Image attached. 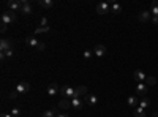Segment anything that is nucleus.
<instances>
[{"mask_svg": "<svg viewBox=\"0 0 158 117\" xmlns=\"http://www.w3.org/2000/svg\"><path fill=\"white\" fill-rule=\"evenodd\" d=\"M84 103H87L89 106H95L97 103H98V97L94 95V94H87V95L84 97Z\"/></svg>", "mask_w": 158, "mask_h": 117, "instance_id": "nucleus-9", "label": "nucleus"}, {"mask_svg": "<svg viewBox=\"0 0 158 117\" xmlns=\"http://www.w3.org/2000/svg\"><path fill=\"white\" fill-rule=\"evenodd\" d=\"M2 117H13V115H11V112H3Z\"/></svg>", "mask_w": 158, "mask_h": 117, "instance_id": "nucleus-35", "label": "nucleus"}, {"mask_svg": "<svg viewBox=\"0 0 158 117\" xmlns=\"http://www.w3.org/2000/svg\"><path fill=\"white\" fill-rule=\"evenodd\" d=\"M87 95V87L85 86H77L76 87V97L81 98V97H85Z\"/></svg>", "mask_w": 158, "mask_h": 117, "instance_id": "nucleus-17", "label": "nucleus"}, {"mask_svg": "<svg viewBox=\"0 0 158 117\" xmlns=\"http://www.w3.org/2000/svg\"><path fill=\"white\" fill-rule=\"evenodd\" d=\"M152 22L153 24H158V16H152Z\"/></svg>", "mask_w": 158, "mask_h": 117, "instance_id": "nucleus-34", "label": "nucleus"}, {"mask_svg": "<svg viewBox=\"0 0 158 117\" xmlns=\"http://www.w3.org/2000/svg\"><path fill=\"white\" fill-rule=\"evenodd\" d=\"M46 32H49V27H38V29H35V35L46 33Z\"/></svg>", "mask_w": 158, "mask_h": 117, "instance_id": "nucleus-26", "label": "nucleus"}, {"mask_svg": "<svg viewBox=\"0 0 158 117\" xmlns=\"http://www.w3.org/2000/svg\"><path fill=\"white\" fill-rule=\"evenodd\" d=\"M84 59L85 60H89V59H92V56H94V51H84Z\"/></svg>", "mask_w": 158, "mask_h": 117, "instance_id": "nucleus-29", "label": "nucleus"}, {"mask_svg": "<svg viewBox=\"0 0 158 117\" xmlns=\"http://www.w3.org/2000/svg\"><path fill=\"white\" fill-rule=\"evenodd\" d=\"M139 21H141V22H149V21H152V13L147 11V10L141 11V13H139Z\"/></svg>", "mask_w": 158, "mask_h": 117, "instance_id": "nucleus-12", "label": "nucleus"}, {"mask_svg": "<svg viewBox=\"0 0 158 117\" xmlns=\"http://www.w3.org/2000/svg\"><path fill=\"white\" fill-rule=\"evenodd\" d=\"M146 84L147 86H153V84H156V79L153 76H147V79H146Z\"/></svg>", "mask_w": 158, "mask_h": 117, "instance_id": "nucleus-28", "label": "nucleus"}, {"mask_svg": "<svg viewBox=\"0 0 158 117\" xmlns=\"http://www.w3.org/2000/svg\"><path fill=\"white\" fill-rule=\"evenodd\" d=\"M21 114H22V109H21L19 106H16V108L11 109V115H13V117H19Z\"/></svg>", "mask_w": 158, "mask_h": 117, "instance_id": "nucleus-23", "label": "nucleus"}, {"mask_svg": "<svg viewBox=\"0 0 158 117\" xmlns=\"http://www.w3.org/2000/svg\"><path fill=\"white\" fill-rule=\"evenodd\" d=\"M153 117H158V112H153Z\"/></svg>", "mask_w": 158, "mask_h": 117, "instance_id": "nucleus-37", "label": "nucleus"}, {"mask_svg": "<svg viewBox=\"0 0 158 117\" xmlns=\"http://www.w3.org/2000/svg\"><path fill=\"white\" fill-rule=\"evenodd\" d=\"M135 79H136L138 82H146L147 74H146V73H142L141 70H136V71H135Z\"/></svg>", "mask_w": 158, "mask_h": 117, "instance_id": "nucleus-15", "label": "nucleus"}, {"mask_svg": "<svg viewBox=\"0 0 158 117\" xmlns=\"http://www.w3.org/2000/svg\"><path fill=\"white\" fill-rule=\"evenodd\" d=\"M135 117H146V112H144V109L141 106L135 108Z\"/></svg>", "mask_w": 158, "mask_h": 117, "instance_id": "nucleus-22", "label": "nucleus"}, {"mask_svg": "<svg viewBox=\"0 0 158 117\" xmlns=\"http://www.w3.org/2000/svg\"><path fill=\"white\" fill-rule=\"evenodd\" d=\"M25 43H27L30 48H33V49H36V48H38V44H40V41L36 40L35 36H27V38H25Z\"/></svg>", "mask_w": 158, "mask_h": 117, "instance_id": "nucleus-16", "label": "nucleus"}, {"mask_svg": "<svg viewBox=\"0 0 158 117\" xmlns=\"http://www.w3.org/2000/svg\"><path fill=\"white\" fill-rule=\"evenodd\" d=\"M70 106H71V100H70V98H65V97H63V98L59 101V108H62V109H68Z\"/></svg>", "mask_w": 158, "mask_h": 117, "instance_id": "nucleus-18", "label": "nucleus"}, {"mask_svg": "<svg viewBox=\"0 0 158 117\" xmlns=\"http://www.w3.org/2000/svg\"><path fill=\"white\" fill-rule=\"evenodd\" d=\"M46 49V44L43 43V41H40V44H38V48H36V51H44Z\"/></svg>", "mask_w": 158, "mask_h": 117, "instance_id": "nucleus-32", "label": "nucleus"}, {"mask_svg": "<svg viewBox=\"0 0 158 117\" xmlns=\"http://www.w3.org/2000/svg\"><path fill=\"white\" fill-rule=\"evenodd\" d=\"M15 21H16V13L15 11H6L2 15V24H5V25L15 22Z\"/></svg>", "mask_w": 158, "mask_h": 117, "instance_id": "nucleus-3", "label": "nucleus"}, {"mask_svg": "<svg viewBox=\"0 0 158 117\" xmlns=\"http://www.w3.org/2000/svg\"><path fill=\"white\" fill-rule=\"evenodd\" d=\"M13 49V43L10 38H2L0 41V52H6V51H11Z\"/></svg>", "mask_w": 158, "mask_h": 117, "instance_id": "nucleus-4", "label": "nucleus"}, {"mask_svg": "<svg viewBox=\"0 0 158 117\" xmlns=\"http://www.w3.org/2000/svg\"><path fill=\"white\" fill-rule=\"evenodd\" d=\"M15 90H16L19 95H24V94H27L29 90H30V84H29V82H19Z\"/></svg>", "mask_w": 158, "mask_h": 117, "instance_id": "nucleus-7", "label": "nucleus"}, {"mask_svg": "<svg viewBox=\"0 0 158 117\" xmlns=\"http://www.w3.org/2000/svg\"><path fill=\"white\" fill-rule=\"evenodd\" d=\"M0 32H2V33L6 32V25H5V24H2V27H0Z\"/></svg>", "mask_w": 158, "mask_h": 117, "instance_id": "nucleus-33", "label": "nucleus"}, {"mask_svg": "<svg viewBox=\"0 0 158 117\" xmlns=\"http://www.w3.org/2000/svg\"><path fill=\"white\" fill-rule=\"evenodd\" d=\"M38 5L40 6H43V8H52V6H54L56 3H54V0H40V2H38Z\"/></svg>", "mask_w": 158, "mask_h": 117, "instance_id": "nucleus-19", "label": "nucleus"}, {"mask_svg": "<svg viewBox=\"0 0 158 117\" xmlns=\"http://www.w3.org/2000/svg\"><path fill=\"white\" fill-rule=\"evenodd\" d=\"M147 89H149V86L146 82H138L136 84V95H146Z\"/></svg>", "mask_w": 158, "mask_h": 117, "instance_id": "nucleus-11", "label": "nucleus"}, {"mask_svg": "<svg viewBox=\"0 0 158 117\" xmlns=\"http://www.w3.org/2000/svg\"><path fill=\"white\" fill-rule=\"evenodd\" d=\"M24 2H25V0H8V2H6V6H8L11 11H21Z\"/></svg>", "mask_w": 158, "mask_h": 117, "instance_id": "nucleus-2", "label": "nucleus"}, {"mask_svg": "<svg viewBox=\"0 0 158 117\" xmlns=\"http://www.w3.org/2000/svg\"><path fill=\"white\" fill-rule=\"evenodd\" d=\"M82 106H84V101H82L81 98H73V100H71V108H73V109L81 111Z\"/></svg>", "mask_w": 158, "mask_h": 117, "instance_id": "nucleus-13", "label": "nucleus"}, {"mask_svg": "<svg viewBox=\"0 0 158 117\" xmlns=\"http://www.w3.org/2000/svg\"><path fill=\"white\" fill-rule=\"evenodd\" d=\"M57 117H70L68 114H57Z\"/></svg>", "mask_w": 158, "mask_h": 117, "instance_id": "nucleus-36", "label": "nucleus"}, {"mask_svg": "<svg viewBox=\"0 0 158 117\" xmlns=\"http://www.w3.org/2000/svg\"><path fill=\"white\" fill-rule=\"evenodd\" d=\"M149 105H150V101H149V98H142V100L139 101V106H141L142 109H146V108H149Z\"/></svg>", "mask_w": 158, "mask_h": 117, "instance_id": "nucleus-24", "label": "nucleus"}, {"mask_svg": "<svg viewBox=\"0 0 158 117\" xmlns=\"http://www.w3.org/2000/svg\"><path fill=\"white\" fill-rule=\"evenodd\" d=\"M13 54H15V51H6V52H0V57L2 59H5V57H13Z\"/></svg>", "mask_w": 158, "mask_h": 117, "instance_id": "nucleus-27", "label": "nucleus"}, {"mask_svg": "<svg viewBox=\"0 0 158 117\" xmlns=\"http://www.w3.org/2000/svg\"><path fill=\"white\" fill-rule=\"evenodd\" d=\"M150 13L153 16H158V2H153L152 6H150Z\"/></svg>", "mask_w": 158, "mask_h": 117, "instance_id": "nucleus-25", "label": "nucleus"}, {"mask_svg": "<svg viewBox=\"0 0 158 117\" xmlns=\"http://www.w3.org/2000/svg\"><path fill=\"white\" fill-rule=\"evenodd\" d=\"M111 11L114 13V15L122 13V5H120V3H111Z\"/></svg>", "mask_w": 158, "mask_h": 117, "instance_id": "nucleus-21", "label": "nucleus"}, {"mask_svg": "<svg viewBox=\"0 0 158 117\" xmlns=\"http://www.w3.org/2000/svg\"><path fill=\"white\" fill-rule=\"evenodd\" d=\"M109 11H111V3H108V2H101V3L97 5L98 15H106V13H109Z\"/></svg>", "mask_w": 158, "mask_h": 117, "instance_id": "nucleus-5", "label": "nucleus"}, {"mask_svg": "<svg viewBox=\"0 0 158 117\" xmlns=\"http://www.w3.org/2000/svg\"><path fill=\"white\" fill-rule=\"evenodd\" d=\"M40 27H48V19L41 18V22H40Z\"/></svg>", "mask_w": 158, "mask_h": 117, "instance_id": "nucleus-31", "label": "nucleus"}, {"mask_svg": "<svg viewBox=\"0 0 158 117\" xmlns=\"http://www.w3.org/2000/svg\"><path fill=\"white\" fill-rule=\"evenodd\" d=\"M43 117H57V108H52L43 112Z\"/></svg>", "mask_w": 158, "mask_h": 117, "instance_id": "nucleus-20", "label": "nucleus"}, {"mask_svg": "<svg viewBox=\"0 0 158 117\" xmlns=\"http://www.w3.org/2000/svg\"><path fill=\"white\" fill-rule=\"evenodd\" d=\"M60 92V87L56 84V82H52V84H49L48 86V97H51V98H54V97H57V94Z\"/></svg>", "mask_w": 158, "mask_h": 117, "instance_id": "nucleus-6", "label": "nucleus"}, {"mask_svg": "<svg viewBox=\"0 0 158 117\" xmlns=\"http://www.w3.org/2000/svg\"><path fill=\"white\" fill-rule=\"evenodd\" d=\"M60 94H62L65 98H70V100L77 98V97H76V89H73V87H70V86H62V87H60Z\"/></svg>", "mask_w": 158, "mask_h": 117, "instance_id": "nucleus-1", "label": "nucleus"}, {"mask_svg": "<svg viewBox=\"0 0 158 117\" xmlns=\"http://www.w3.org/2000/svg\"><path fill=\"white\" fill-rule=\"evenodd\" d=\"M18 97H19V94L16 92V90H13V92H10V94H8V98H10V100H16Z\"/></svg>", "mask_w": 158, "mask_h": 117, "instance_id": "nucleus-30", "label": "nucleus"}, {"mask_svg": "<svg viewBox=\"0 0 158 117\" xmlns=\"http://www.w3.org/2000/svg\"><path fill=\"white\" fill-rule=\"evenodd\" d=\"M127 103H128V106H131V108H138L139 106V100H138L136 95H130L128 100H127Z\"/></svg>", "mask_w": 158, "mask_h": 117, "instance_id": "nucleus-14", "label": "nucleus"}, {"mask_svg": "<svg viewBox=\"0 0 158 117\" xmlns=\"http://www.w3.org/2000/svg\"><path fill=\"white\" fill-rule=\"evenodd\" d=\"M94 56L95 57H103V56H106V46H103V44H97L94 48Z\"/></svg>", "mask_w": 158, "mask_h": 117, "instance_id": "nucleus-8", "label": "nucleus"}, {"mask_svg": "<svg viewBox=\"0 0 158 117\" xmlns=\"http://www.w3.org/2000/svg\"><path fill=\"white\" fill-rule=\"evenodd\" d=\"M21 13H22L24 16H29V15H32V13H33L32 3L29 2V0H25V2H24V5H22V10H21Z\"/></svg>", "mask_w": 158, "mask_h": 117, "instance_id": "nucleus-10", "label": "nucleus"}]
</instances>
